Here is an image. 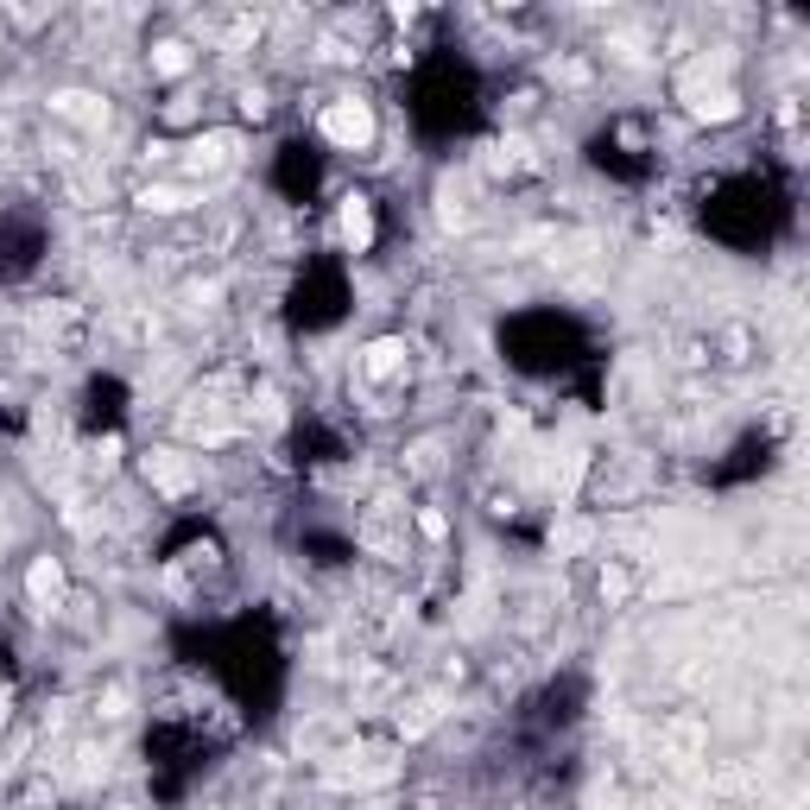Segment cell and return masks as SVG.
Returning a JSON list of instances; mask_svg holds the SVG:
<instances>
[{
    "mask_svg": "<svg viewBox=\"0 0 810 810\" xmlns=\"http://www.w3.org/2000/svg\"><path fill=\"white\" fill-rule=\"evenodd\" d=\"M152 64H158L165 76H177L184 64H190V51H184V45H158V57H152Z\"/></svg>",
    "mask_w": 810,
    "mask_h": 810,
    "instance_id": "277c9868",
    "label": "cell"
},
{
    "mask_svg": "<svg viewBox=\"0 0 810 810\" xmlns=\"http://www.w3.org/2000/svg\"><path fill=\"white\" fill-rule=\"evenodd\" d=\"M342 234H349V248H368V241H374V222H368V202L361 197L342 202Z\"/></svg>",
    "mask_w": 810,
    "mask_h": 810,
    "instance_id": "3957f363",
    "label": "cell"
},
{
    "mask_svg": "<svg viewBox=\"0 0 810 810\" xmlns=\"http://www.w3.org/2000/svg\"><path fill=\"white\" fill-rule=\"evenodd\" d=\"M683 96H690V114H703V121H729L734 108H741L729 83H709V89H697V83H690Z\"/></svg>",
    "mask_w": 810,
    "mask_h": 810,
    "instance_id": "7a4b0ae2",
    "label": "cell"
},
{
    "mask_svg": "<svg viewBox=\"0 0 810 810\" xmlns=\"http://www.w3.org/2000/svg\"><path fill=\"white\" fill-rule=\"evenodd\" d=\"M324 133L336 140V146H368L374 140V108L368 101H354V96H342V101H329L324 108Z\"/></svg>",
    "mask_w": 810,
    "mask_h": 810,
    "instance_id": "6da1fadb",
    "label": "cell"
},
{
    "mask_svg": "<svg viewBox=\"0 0 810 810\" xmlns=\"http://www.w3.org/2000/svg\"><path fill=\"white\" fill-rule=\"evenodd\" d=\"M32 595H57V563H39V570H32Z\"/></svg>",
    "mask_w": 810,
    "mask_h": 810,
    "instance_id": "5b68a950",
    "label": "cell"
}]
</instances>
